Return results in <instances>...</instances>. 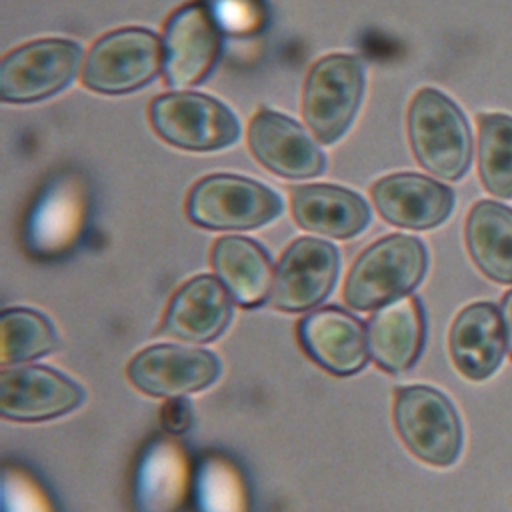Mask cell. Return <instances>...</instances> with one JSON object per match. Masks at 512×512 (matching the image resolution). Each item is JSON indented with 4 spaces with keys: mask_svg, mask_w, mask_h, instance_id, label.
I'll use <instances>...</instances> for the list:
<instances>
[{
    "mask_svg": "<svg viewBox=\"0 0 512 512\" xmlns=\"http://www.w3.org/2000/svg\"><path fill=\"white\" fill-rule=\"evenodd\" d=\"M408 136L418 164L444 180H458L472 160V134L462 110L442 92L422 88L408 108Z\"/></svg>",
    "mask_w": 512,
    "mask_h": 512,
    "instance_id": "6da1fadb",
    "label": "cell"
},
{
    "mask_svg": "<svg viewBox=\"0 0 512 512\" xmlns=\"http://www.w3.org/2000/svg\"><path fill=\"white\" fill-rule=\"evenodd\" d=\"M426 264V248L418 238L406 234L380 238L354 262L346 278L344 300L356 310L380 308L416 288Z\"/></svg>",
    "mask_w": 512,
    "mask_h": 512,
    "instance_id": "7a4b0ae2",
    "label": "cell"
},
{
    "mask_svg": "<svg viewBox=\"0 0 512 512\" xmlns=\"http://www.w3.org/2000/svg\"><path fill=\"white\" fill-rule=\"evenodd\" d=\"M282 212V200L264 184L234 176L212 174L198 180L188 198V218L212 230H250L264 226Z\"/></svg>",
    "mask_w": 512,
    "mask_h": 512,
    "instance_id": "3957f363",
    "label": "cell"
},
{
    "mask_svg": "<svg viewBox=\"0 0 512 512\" xmlns=\"http://www.w3.org/2000/svg\"><path fill=\"white\" fill-rule=\"evenodd\" d=\"M394 424L408 450L432 466H450L462 448V426L450 400L430 386L396 392Z\"/></svg>",
    "mask_w": 512,
    "mask_h": 512,
    "instance_id": "277c9868",
    "label": "cell"
},
{
    "mask_svg": "<svg viewBox=\"0 0 512 512\" xmlns=\"http://www.w3.org/2000/svg\"><path fill=\"white\" fill-rule=\"evenodd\" d=\"M364 92V70L350 54L320 58L308 72L302 114L316 140L330 144L350 126Z\"/></svg>",
    "mask_w": 512,
    "mask_h": 512,
    "instance_id": "5b68a950",
    "label": "cell"
},
{
    "mask_svg": "<svg viewBox=\"0 0 512 512\" xmlns=\"http://www.w3.org/2000/svg\"><path fill=\"white\" fill-rule=\"evenodd\" d=\"M162 64L164 50L154 32L120 28L90 48L82 66V82L100 94H126L150 82Z\"/></svg>",
    "mask_w": 512,
    "mask_h": 512,
    "instance_id": "8992f818",
    "label": "cell"
},
{
    "mask_svg": "<svg viewBox=\"0 0 512 512\" xmlns=\"http://www.w3.org/2000/svg\"><path fill=\"white\" fill-rule=\"evenodd\" d=\"M150 122L162 140L194 152L226 148L240 136L236 116L216 98L196 92H168L154 98Z\"/></svg>",
    "mask_w": 512,
    "mask_h": 512,
    "instance_id": "52a82bcc",
    "label": "cell"
},
{
    "mask_svg": "<svg viewBox=\"0 0 512 512\" xmlns=\"http://www.w3.org/2000/svg\"><path fill=\"white\" fill-rule=\"evenodd\" d=\"M82 62V48L64 38H46L8 52L0 64V96L24 104L62 90Z\"/></svg>",
    "mask_w": 512,
    "mask_h": 512,
    "instance_id": "ba28073f",
    "label": "cell"
},
{
    "mask_svg": "<svg viewBox=\"0 0 512 512\" xmlns=\"http://www.w3.org/2000/svg\"><path fill=\"white\" fill-rule=\"evenodd\" d=\"M338 276V250L318 238L294 240L276 264L268 302L282 312L318 306Z\"/></svg>",
    "mask_w": 512,
    "mask_h": 512,
    "instance_id": "9c48e42d",
    "label": "cell"
},
{
    "mask_svg": "<svg viewBox=\"0 0 512 512\" xmlns=\"http://www.w3.org/2000/svg\"><path fill=\"white\" fill-rule=\"evenodd\" d=\"M162 74L168 86L198 84L214 66L220 50V26L200 2L180 6L164 26Z\"/></svg>",
    "mask_w": 512,
    "mask_h": 512,
    "instance_id": "30bf717a",
    "label": "cell"
},
{
    "mask_svg": "<svg viewBox=\"0 0 512 512\" xmlns=\"http://www.w3.org/2000/svg\"><path fill=\"white\" fill-rule=\"evenodd\" d=\"M218 374L220 362L212 352L176 344L150 346L138 352L128 366L132 384L144 394L160 398L204 390Z\"/></svg>",
    "mask_w": 512,
    "mask_h": 512,
    "instance_id": "8fae6325",
    "label": "cell"
},
{
    "mask_svg": "<svg viewBox=\"0 0 512 512\" xmlns=\"http://www.w3.org/2000/svg\"><path fill=\"white\" fill-rule=\"evenodd\" d=\"M248 146L266 170L284 178H312L324 170V154L308 132L274 110H260L250 120Z\"/></svg>",
    "mask_w": 512,
    "mask_h": 512,
    "instance_id": "7c38bea8",
    "label": "cell"
},
{
    "mask_svg": "<svg viewBox=\"0 0 512 512\" xmlns=\"http://www.w3.org/2000/svg\"><path fill=\"white\" fill-rule=\"evenodd\" d=\"M82 390L44 366L4 368L0 374V412L8 420H46L74 410Z\"/></svg>",
    "mask_w": 512,
    "mask_h": 512,
    "instance_id": "4fadbf2b",
    "label": "cell"
},
{
    "mask_svg": "<svg viewBox=\"0 0 512 512\" xmlns=\"http://www.w3.org/2000/svg\"><path fill=\"white\" fill-rule=\"evenodd\" d=\"M380 216L400 228L426 230L442 224L454 206L448 186L420 174H390L372 186Z\"/></svg>",
    "mask_w": 512,
    "mask_h": 512,
    "instance_id": "5bb4252c",
    "label": "cell"
},
{
    "mask_svg": "<svg viewBox=\"0 0 512 512\" xmlns=\"http://www.w3.org/2000/svg\"><path fill=\"white\" fill-rule=\"evenodd\" d=\"M306 354L336 376L358 372L368 358V340L358 318L342 308H320L298 324Z\"/></svg>",
    "mask_w": 512,
    "mask_h": 512,
    "instance_id": "9a60e30c",
    "label": "cell"
},
{
    "mask_svg": "<svg viewBox=\"0 0 512 512\" xmlns=\"http://www.w3.org/2000/svg\"><path fill=\"white\" fill-rule=\"evenodd\" d=\"M450 356L468 380H486L500 366L506 334L500 310L490 302L466 306L450 328Z\"/></svg>",
    "mask_w": 512,
    "mask_h": 512,
    "instance_id": "2e32d148",
    "label": "cell"
},
{
    "mask_svg": "<svg viewBox=\"0 0 512 512\" xmlns=\"http://www.w3.org/2000/svg\"><path fill=\"white\" fill-rule=\"evenodd\" d=\"M232 304L224 284L208 274L182 284L172 296L162 332L184 342H210L228 324Z\"/></svg>",
    "mask_w": 512,
    "mask_h": 512,
    "instance_id": "e0dca14e",
    "label": "cell"
},
{
    "mask_svg": "<svg viewBox=\"0 0 512 512\" xmlns=\"http://www.w3.org/2000/svg\"><path fill=\"white\" fill-rule=\"evenodd\" d=\"M368 354L388 372L408 370L424 344V314L414 296L380 306L368 322Z\"/></svg>",
    "mask_w": 512,
    "mask_h": 512,
    "instance_id": "ac0fdd59",
    "label": "cell"
},
{
    "mask_svg": "<svg viewBox=\"0 0 512 512\" xmlns=\"http://www.w3.org/2000/svg\"><path fill=\"white\" fill-rule=\"evenodd\" d=\"M292 216L310 232L352 238L370 222V208L352 190L330 184H306L292 190Z\"/></svg>",
    "mask_w": 512,
    "mask_h": 512,
    "instance_id": "d6986e66",
    "label": "cell"
},
{
    "mask_svg": "<svg viewBox=\"0 0 512 512\" xmlns=\"http://www.w3.org/2000/svg\"><path fill=\"white\" fill-rule=\"evenodd\" d=\"M216 278L242 306L260 304L272 288V266L260 244L242 236H224L212 248Z\"/></svg>",
    "mask_w": 512,
    "mask_h": 512,
    "instance_id": "ffe728a7",
    "label": "cell"
},
{
    "mask_svg": "<svg viewBox=\"0 0 512 512\" xmlns=\"http://www.w3.org/2000/svg\"><path fill=\"white\" fill-rule=\"evenodd\" d=\"M466 246L488 278L512 284V208L492 200L476 202L466 216Z\"/></svg>",
    "mask_w": 512,
    "mask_h": 512,
    "instance_id": "44dd1931",
    "label": "cell"
},
{
    "mask_svg": "<svg viewBox=\"0 0 512 512\" xmlns=\"http://www.w3.org/2000/svg\"><path fill=\"white\" fill-rule=\"evenodd\" d=\"M478 172L490 194L512 198V116H478Z\"/></svg>",
    "mask_w": 512,
    "mask_h": 512,
    "instance_id": "7402d4cb",
    "label": "cell"
},
{
    "mask_svg": "<svg viewBox=\"0 0 512 512\" xmlns=\"http://www.w3.org/2000/svg\"><path fill=\"white\" fill-rule=\"evenodd\" d=\"M2 330V364L24 362L52 352L56 332L38 312L28 308H8L0 316Z\"/></svg>",
    "mask_w": 512,
    "mask_h": 512,
    "instance_id": "603a6c76",
    "label": "cell"
},
{
    "mask_svg": "<svg viewBox=\"0 0 512 512\" xmlns=\"http://www.w3.org/2000/svg\"><path fill=\"white\" fill-rule=\"evenodd\" d=\"M216 24L230 34H252L264 20L260 0H202Z\"/></svg>",
    "mask_w": 512,
    "mask_h": 512,
    "instance_id": "cb8c5ba5",
    "label": "cell"
},
{
    "mask_svg": "<svg viewBox=\"0 0 512 512\" xmlns=\"http://www.w3.org/2000/svg\"><path fill=\"white\" fill-rule=\"evenodd\" d=\"M162 424L166 430L178 434L190 424V408L184 400H170L162 410Z\"/></svg>",
    "mask_w": 512,
    "mask_h": 512,
    "instance_id": "d4e9b609",
    "label": "cell"
},
{
    "mask_svg": "<svg viewBox=\"0 0 512 512\" xmlns=\"http://www.w3.org/2000/svg\"><path fill=\"white\" fill-rule=\"evenodd\" d=\"M500 316H502V324H504V334H506L508 354H510V358H512V290L502 298V304H500Z\"/></svg>",
    "mask_w": 512,
    "mask_h": 512,
    "instance_id": "484cf974",
    "label": "cell"
}]
</instances>
